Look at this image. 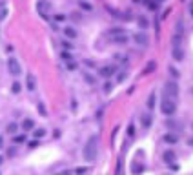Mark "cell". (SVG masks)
Instances as JSON below:
<instances>
[{
    "instance_id": "30",
    "label": "cell",
    "mask_w": 193,
    "mask_h": 175,
    "mask_svg": "<svg viewBox=\"0 0 193 175\" xmlns=\"http://www.w3.org/2000/svg\"><path fill=\"white\" fill-rule=\"evenodd\" d=\"M119 75H117V82H124L126 80V77H127V73L124 71V69H120V71H117Z\"/></svg>"
},
{
    "instance_id": "38",
    "label": "cell",
    "mask_w": 193,
    "mask_h": 175,
    "mask_svg": "<svg viewBox=\"0 0 193 175\" xmlns=\"http://www.w3.org/2000/svg\"><path fill=\"white\" fill-rule=\"evenodd\" d=\"M6 17H7V9L2 6V7H0V20H4Z\"/></svg>"
},
{
    "instance_id": "47",
    "label": "cell",
    "mask_w": 193,
    "mask_h": 175,
    "mask_svg": "<svg viewBox=\"0 0 193 175\" xmlns=\"http://www.w3.org/2000/svg\"><path fill=\"white\" fill-rule=\"evenodd\" d=\"M133 2H137V4H138V2H140V0H133Z\"/></svg>"
},
{
    "instance_id": "36",
    "label": "cell",
    "mask_w": 193,
    "mask_h": 175,
    "mask_svg": "<svg viewBox=\"0 0 193 175\" xmlns=\"http://www.w3.org/2000/svg\"><path fill=\"white\" fill-rule=\"evenodd\" d=\"M64 20H66V15L64 13H57L55 15V22H64Z\"/></svg>"
},
{
    "instance_id": "32",
    "label": "cell",
    "mask_w": 193,
    "mask_h": 175,
    "mask_svg": "<svg viewBox=\"0 0 193 175\" xmlns=\"http://www.w3.org/2000/svg\"><path fill=\"white\" fill-rule=\"evenodd\" d=\"M102 88H104V93H111V90H113V82H106Z\"/></svg>"
},
{
    "instance_id": "37",
    "label": "cell",
    "mask_w": 193,
    "mask_h": 175,
    "mask_svg": "<svg viewBox=\"0 0 193 175\" xmlns=\"http://www.w3.org/2000/svg\"><path fill=\"white\" fill-rule=\"evenodd\" d=\"M62 46H64V49H73V48H75L69 40H64V42H62Z\"/></svg>"
},
{
    "instance_id": "25",
    "label": "cell",
    "mask_w": 193,
    "mask_h": 175,
    "mask_svg": "<svg viewBox=\"0 0 193 175\" xmlns=\"http://www.w3.org/2000/svg\"><path fill=\"white\" fill-rule=\"evenodd\" d=\"M37 109H38V113H40L42 117H48V109H46L44 102H38V104H37Z\"/></svg>"
},
{
    "instance_id": "17",
    "label": "cell",
    "mask_w": 193,
    "mask_h": 175,
    "mask_svg": "<svg viewBox=\"0 0 193 175\" xmlns=\"http://www.w3.org/2000/svg\"><path fill=\"white\" fill-rule=\"evenodd\" d=\"M33 128H35V120L33 119H24L22 120V129L24 131H31Z\"/></svg>"
},
{
    "instance_id": "5",
    "label": "cell",
    "mask_w": 193,
    "mask_h": 175,
    "mask_svg": "<svg viewBox=\"0 0 193 175\" xmlns=\"http://www.w3.org/2000/svg\"><path fill=\"white\" fill-rule=\"evenodd\" d=\"M166 97L177 101V97H179V84L175 80H168L166 82Z\"/></svg>"
},
{
    "instance_id": "28",
    "label": "cell",
    "mask_w": 193,
    "mask_h": 175,
    "mask_svg": "<svg viewBox=\"0 0 193 175\" xmlns=\"http://www.w3.org/2000/svg\"><path fill=\"white\" fill-rule=\"evenodd\" d=\"M168 73H169L171 77H173V79H179V75H180V73H179V69H177V68H173V66H169V68H168Z\"/></svg>"
},
{
    "instance_id": "45",
    "label": "cell",
    "mask_w": 193,
    "mask_h": 175,
    "mask_svg": "<svg viewBox=\"0 0 193 175\" xmlns=\"http://www.w3.org/2000/svg\"><path fill=\"white\" fill-rule=\"evenodd\" d=\"M188 144H189V146H193V139H189V140H188Z\"/></svg>"
},
{
    "instance_id": "18",
    "label": "cell",
    "mask_w": 193,
    "mask_h": 175,
    "mask_svg": "<svg viewBox=\"0 0 193 175\" xmlns=\"http://www.w3.org/2000/svg\"><path fill=\"white\" fill-rule=\"evenodd\" d=\"M166 126L169 128V131H173V133H175V131H179V128H180V124H179V122H175V120L171 119V117L166 120Z\"/></svg>"
},
{
    "instance_id": "21",
    "label": "cell",
    "mask_w": 193,
    "mask_h": 175,
    "mask_svg": "<svg viewBox=\"0 0 193 175\" xmlns=\"http://www.w3.org/2000/svg\"><path fill=\"white\" fill-rule=\"evenodd\" d=\"M155 101H157V95H155V91H151V93H149V97H148V109H153L155 108Z\"/></svg>"
},
{
    "instance_id": "42",
    "label": "cell",
    "mask_w": 193,
    "mask_h": 175,
    "mask_svg": "<svg viewBox=\"0 0 193 175\" xmlns=\"http://www.w3.org/2000/svg\"><path fill=\"white\" fill-rule=\"evenodd\" d=\"M2 148H4V137L0 135V150H2Z\"/></svg>"
},
{
    "instance_id": "34",
    "label": "cell",
    "mask_w": 193,
    "mask_h": 175,
    "mask_svg": "<svg viewBox=\"0 0 193 175\" xmlns=\"http://www.w3.org/2000/svg\"><path fill=\"white\" fill-rule=\"evenodd\" d=\"M84 80L88 82V84H95V79H93V75H89V73H84Z\"/></svg>"
},
{
    "instance_id": "41",
    "label": "cell",
    "mask_w": 193,
    "mask_h": 175,
    "mask_svg": "<svg viewBox=\"0 0 193 175\" xmlns=\"http://www.w3.org/2000/svg\"><path fill=\"white\" fill-rule=\"evenodd\" d=\"M27 146H29V148H37V146H38V140H31Z\"/></svg>"
},
{
    "instance_id": "19",
    "label": "cell",
    "mask_w": 193,
    "mask_h": 175,
    "mask_svg": "<svg viewBox=\"0 0 193 175\" xmlns=\"http://www.w3.org/2000/svg\"><path fill=\"white\" fill-rule=\"evenodd\" d=\"M171 44H173V48H180V44H182V33H177L175 31L173 38H171Z\"/></svg>"
},
{
    "instance_id": "2",
    "label": "cell",
    "mask_w": 193,
    "mask_h": 175,
    "mask_svg": "<svg viewBox=\"0 0 193 175\" xmlns=\"http://www.w3.org/2000/svg\"><path fill=\"white\" fill-rule=\"evenodd\" d=\"M160 109H162V113L166 117H173L175 111H177V101H173V98H169L164 95L162 102H160Z\"/></svg>"
},
{
    "instance_id": "29",
    "label": "cell",
    "mask_w": 193,
    "mask_h": 175,
    "mask_svg": "<svg viewBox=\"0 0 193 175\" xmlns=\"http://www.w3.org/2000/svg\"><path fill=\"white\" fill-rule=\"evenodd\" d=\"M127 137H130V139L135 137V124H133V122L127 124Z\"/></svg>"
},
{
    "instance_id": "12",
    "label": "cell",
    "mask_w": 193,
    "mask_h": 175,
    "mask_svg": "<svg viewBox=\"0 0 193 175\" xmlns=\"http://www.w3.org/2000/svg\"><path fill=\"white\" fill-rule=\"evenodd\" d=\"M162 159H164L166 164H171V162L177 159V155H175V151H173V150H166V151H164V155H162Z\"/></svg>"
},
{
    "instance_id": "27",
    "label": "cell",
    "mask_w": 193,
    "mask_h": 175,
    "mask_svg": "<svg viewBox=\"0 0 193 175\" xmlns=\"http://www.w3.org/2000/svg\"><path fill=\"white\" fill-rule=\"evenodd\" d=\"M60 57H62V60H64V62H71V60H73V55H71L69 51H62Z\"/></svg>"
},
{
    "instance_id": "4",
    "label": "cell",
    "mask_w": 193,
    "mask_h": 175,
    "mask_svg": "<svg viewBox=\"0 0 193 175\" xmlns=\"http://www.w3.org/2000/svg\"><path fill=\"white\" fill-rule=\"evenodd\" d=\"M49 9H51V6H49L48 0H38V2H37V11H38V15L44 20L49 18Z\"/></svg>"
},
{
    "instance_id": "15",
    "label": "cell",
    "mask_w": 193,
    "mask_h": 175,
    "mask_svg": "<svg viewBox=\"0 0 193 175\" xmlns=\"http://www.w3.org/2000/svg\"><path fill=\"white\" fill-rule=\"evenodd\" d=\"M164 142H166V144H177V142H179V135L173 133V131H171V133H166L164 135Z\"/></svg>"
},
{
    "instance_id": "31",
    "label": "cell",
    "mask_w": 193,
    "mask_h": 175,
    "mask_svg": "<svg viewBox=\"0 0 193 175\" xmlns=\"http://www.w3.org/2000/svg\"><path fill=\"white\" fill-rule=\"evenodd\" d=\"M33 135H35L37 139H40V137H44V135H46V129H44V128H38V129L33 131Z\"/></svg>"
},
{
    "instance_id": "48",
    "label": "cell",
    "mask_w": 193,
    "mask_h": 175,
    "mask_svg": "<svg viewBox=\"0 0 193 175\" xmlns=\"http://www.w3.org/2000/svg\"><path fill=\"white\" fill-rule=\"evenodd\" d=\"M191 128H193V124H191Z\"/></svg>"
},
{
    "instance_id": "46",
    "label": "cell",
    "mask_w": 193,
    "mask_h": 175,
    "mask_svg": "<svg viewBox=\"0 0 193 175\" xmlns=\"http://www.w3.org/2000/svg\"><path fill=\"white\" fill-rule=\"evenodd\" d=\"M2 162H4V157H0V164H2Z\"/></svg>"
},
{
    "instance_id": "33",
    "label": "cell",
    "mask_w": 193,
    "mask_h": 175,
    "mask_svg": "<svg viewBox=\"0 0 193 175\" xmlns=\"http://www.w3.org/2000/svg\"><path fill=\"white\" fill-rule=\"evenodd\" d=\"M66 66H68V69H69V71H75V69L78 68V66H77V62H75V60H71V62H66Z\"/></svg>"
},
{
    "instance_id": "8",
    "label": "cell",
    "mask_w": 193,
    "mask_h": 175,
    "mask_svg": "<svg viewBox=\"0 0 193 175\" xmlns=\"http://www.w3.org/2000/svg\"><path fill=\"white\" fill-rule=\"evenodd\" d=\"M26 88H27V91H35L37 90V79H35L33 73L26 75Z\"/></svg>"
},
{
    "instance_id": "43",
    "label": "cell",
    "mask_w": 193,
    "mask_h": 175,
    "mask_svg": "<svg viewBox=\"0 0 193 175\" xmlns=\"http://www.w3.org/2000/svg\"><path fill=\"white\" fill-rule=\"evenodd\" d=\"M189 15L193 17V2H189Z\"/></svg>"
},
{
    "instance_id": "44",
    "label": "cell",
    "mask_w": 193,
    "mask_h": 175,
    "mask_svg": "<svg viewBox=\"0 0 193 175\" xmlns=\"http://www.w3.org/2000/svg\"><path fill=\"white\" fill-rule=\"evenodd\" d=\"M60 175H73V173H71V171H69V170H66V171H62V173H60Z\"/></svg>"
},
{
    "instance_id": "16",
    "label": "cell",
    "mask_w": 193,
    "mask_h": 175,
    "mask_svg": "<svg viewBox=\"0 0 193 175\" xmlns=\"http://www.w3.org/2000/svg\"><path fill=\"white\" fill-rule=\"evenodd\" d=\"M64 35H66V38H69V40H73V38H77V29L75 27H71V26H68V27H64Z\"/></svg>"
},
{
    "instance_id": "14",
    "label": "cell",
    "mask_w": 193,
    "mask_h": 175,
    "mask_svg": "<svg viewBox=\"0 0 193 175\" xmlns=\"http://www.w3.org/2000/svg\"><path fill=\"white\" fill-rule=\"evenodd\" d=\"M111 42H113V44H119V46H122V44H127V42H130V38H127V35L124 33V35L111 37Z\"/></svg>"
},
{
    "instance_id": "24",
    "label": "cell",
    "mask_w": 193,
    "mask_h": 175,
    "mask_svg": "<svg viewBox=\"0 0 193 175\" xmlns=\"http://www.w3.org/2000/svg\"><path fill=\"white\" fill-rule=\"evenodd\" d=\"M78 6H80V9H84V11H93V6H91L89 2H86V0H78Z\"/></svg>"
},
{
    "instance_id": "3",
    "label": "cell",
    "mask_w": 193,
    "mask_h": 175,
    "mask_svg": "<svg viewBox=\"0 0 193 175\" xmlns=\"http://www.w3.org/2000/svg\"><path fill=\"white\" fill-rule=\"evenodd\" d=\"M7 69H9V73H11L13 77L22 75V66H20V62L15 57H9L7 59Z\"/></svg>"
},
{
    "instance_id": "13",
    "label": "cell",
    "mask_w": 193,
    "mask_h": 175,
    "mask_svg": "<svg viewBox=\"0 0 193 175\" xmlns=\"http://www.w3.org/2000/svg\"><path fill=\"white\" fill-rule=\"evenodd\" d=\"M144 170H146V166H144L142 162H140V164H138L137 161H133V162H131V173H133V175H138V173H142Z\"/></svg>"
},
{
    "instance_id": "23",
    "label": "cell",
    "mask_w": 193,
    "mask_h": 175,
    "mask_svg": "<svg viewBox=\"0 0 193 175\" xmlns=\"http://www.w3.org/2000/svg\"><path fill=\"white\" fill-rule=\"evenodd\" d=\"M108 33H109V37H117V35H124V29L117 26V27H111Z\"/></svg>"
},
{
    "instance_id": "26",
    "label": "cell",
    "mask_w": 193,
    "mask_h": 175,
    "mask_svg": "<svg viewBox=\"0 0 193 175\" xmlns=\"http://www.w3.org/2000/svg\"><path fill=\"white\" fill-rule=\"evenodd\" d=\"M11 91H13L15 95H17V93H20V91H22V84H20V82H17V80H15V82L11 84Z\"/></svg>"
},
{
    "instance_id": "10",
    "label": "cell",
    "mask_w": 193,
    "mask_h": 175,
    "mask_svg": "<svg viewBox=\"0 0 193 175\" xmlns=\"http://www.w3.org/2000/svg\"><path fill=\"white\" fill-rule=\"evenodd\" d=\"M137 24H138V27H140V31H146V29L149 27V20H148L144 15H138V17H137Z\"/></svg>"
},
{
    "instance_id": "35",
    "label": "cell",
    "mask_w": 193,
    "mask_h": 175,
    "mask_svg": "<svg viewBox=\"0 0 193 175\" xmlns=\"http://www.w3.org/2000/svg\"><path fill=\"white\" fill-rule=\"evenodd\" d=\"M75 173H77V175H86V173H88V168H84V166H78L77 170H75Z\"/></svg>"
},
{
    "instance_id": "40",
    "label": "cell",
    "mask_w": 193,
    "mask_h": 175,
    "mask_svg": "<svg viewBox=\"0 0 193 175\" xmlns=\"http://www.w3.org/2000/svg\"><path fill=\"white\" fill-rule=\"evenodd\" d=\"M117 60L119 62H127V57H124V55H117Z\"/></svg>"
},
{
    "instance_id": "11",
    "label": "cell",
    "mask_w": 193,
    "mask_h": 175,
    "mask_svg": "<svg viewBox=\"0 0 193 175\" xmlns=\"http://www.w3.org/2000/svg\"><path fill=\"white\" fill-rule=\"evenodd\" d=\"M140 122H142V128H149L153 122V115L151 113H142L140 115Z\"/></svg>"
},
{
    "instance_id": "39",
    "label": "cell",
    "mask_w": 193,
    "mask_h": 175,
    "mask_svg": "<svg viewBox=\"0 0 193 175\" xmlns=\"http://www.w3.org/2000/svg\"><path fill=\"white\" fill-rule=\"evenodd\" d=\"M26 140V135H15V142L17 144H20V142H24Z\"/></svg>"
},
{
    "instance_id": "1",
    "label": "cell",
    "mask_w": 193,
    "mask_h": 175,
    "mask_svg": "<svg viewBox=\"0 0 193 175\" xmlns=\"http://www.w3.org/2000/svg\"><path fill=\"white\" fill-rule=\"evenodd\" d=\"M97 153H99V137H97V135H91L88 140H86V146H84V150H82L84 161L93 162V161L97 159Z\"/></svg>"
},
{
    "instance_id": "9",
    "label": "cell",
    "mask_w": 193,
    "mask_h": 175,
    "mask_svg": "<svg viewBox=\"0 0 193 175\" xmlns=\"http://www.w3.org/2000/svg\"><path fill=\"white\" fill-rule=\"evenodd\" d=\"M171 59H175L177 62L184 60V49L182 48H171Z\"/></svg>"
},
{
    "instance_id": "22",
    "label": "cell",
    "mask_w": 193,
    "mask_h": 175,
    "mask_svg": "<svg viewBox=\"0 0 193 175\" xmlns=\"http://www.w3.org/2000/svg\"><path fill=\"white\" fill-rule=\"evenodd\" d=\"M155 68H157V64H155L153 60H149V62L146 64V68H144V71H142V73H144V75H149V73H151V71L155 69Z\"/></svg>"
},
{
    "instance_id": "20",
    "label": "cell",
    "mask_w": 193,
    "mask_h": 175,
    "mask_svg": "<svg viewBox=\"0 0 193 175\" xmlns=\"http://www.w3.org/2000/svg\"><path fill=\"white\" fill-rule=\"evenodd\" d=\"M6 131H7L9 135H15L17 131H18V124H17V122H9V124L6 126Z\"/></svg>"
},
{
    "instance_id": "7",
    "label": "cell",
    "mask_w": 193,
    "mask_h": 175,
    "mask_svg": "<svg viewBox=\"0 0 193 175\" xmlns=\"http://www.w3.org/2000/svg\"><path fill=\"white\" fill-rule=\"evenodd\" d=\"M117 73V68L115 66H102V68H99V75L100 77H104V79H109V77H113Z\"/></svg>"
},
{
    "instance_id": "6",
    "label": "cell",
    "mask_w": 193,
    "mask_h": 175,
    "mask_svg": "<svg viewBox=\"0 0 193 175\" xmlns=\"http://www.w3.org/2000/svg\"><path fill=\"white\" fill-rule=\"evenodd\" d=\"M133 40L137 46H140V48H148V44H149V37L146 35V31H138L133 35Z\"/></svg>"
}]
</instances>
